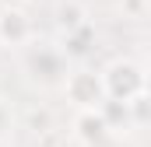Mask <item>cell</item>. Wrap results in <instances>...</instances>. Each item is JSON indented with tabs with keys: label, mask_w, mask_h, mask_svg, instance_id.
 Returning a JSON list of instances; mask_svg holds the SVG:
<instances>
[{
	"label": "cell",
	"mask_w": 151,
	"mask_h": 147,
	"mask_svg": "<svg viewBox=\"0 0 151 147\" xmlns=\"http://www.w3.org/2000/svg\"><path fill=\"white\" fill-rule=\"evenodd\" d=\"M21 67L28 74V81L39 84V88H63V81L70 74L67 70V53L53 42H32L25 49Z\"/></svg>",
	"instance_id": "1"
},
{
	"label": "cell",
	"mask_w": 151,
	"mask_h": 147,
	"mask_svg": "<svg viewBox=\"0 0 151 147\" xmlns=\"http://www.w3.org/2000/svg\"><path fill=\"white\" fill-rule=\"evenodd\" d=\"M102 81H106V95L113 102H127V105L151 91V74L137 60H113L102 70Z\"/></svg>",
	"instance_id": "2"
},
{
	"label": "cell",
	"mask_w": 151,
	"mask_h": 147,
	"mask_svg": "<svg viewBox=\"0 0 151 147\" xmlns=\"http://www.w3.org/2000/svg\"><path fill=\"white\" fill-rule=\"evenodd\" d=\"M63 95L74 109H102V102L109 98L106 95V81H102V70H70L67 81H63Z\"/></svg>",
	"instance_id": "3"
},
{
	"label": "cell",
	"mask_w": 151,
	"mask_h": 147,
	"mask_svg": "<svg viewBox=\"0 0 151 147\" xmlns=\"http://www.w3.org/2000/svg\"><path fill=\"white\" fill-rule=\"evenodd\" d=\"M74 137L84 147H109L116 140V130H113V123L106 119L102 109H77V116H74Z\"/></svg>",
	"instance_id": "4"
},
{
	"label": "cell",
	"mask_w": 151,
	"mask_h": 147,
	"mask_svg": "<svg viewBox=\"0 0 151 147\" xmlns=\"http://www.w3.org/2000/svg\"><path fill=\"white\" fill-rule=\"evenodd\" d=\"M0 39H4V46H28L32 42V21L25 18L21 7L0 11Z\"/></svg>",
	"instance_id": "5"
},
{
	"label": "cell",
	"mask_w": 151,
	"mask_h": 147,
	"mask_svg": "<svg viewBox=\"0 0 151 147\" xmlns=\"http://www.w3.org/2000/svg\"><path fill=\"white\" fill-rule=\"evenodd\" d=\"M56 25H60V32L67 35V32H77V28L88 25V14H84V7H81L77 0H67V4L56 7Z\"/></svg>",
	"instance_id": "6"
},
{
	"label": "cell",
	"mask_w": 151,
	"mask_h": 147,
	"mask_svg": "<svg viewBox=\"0 0 151 147\" xmlns=\"http://www.w3.org/2000/svg\"><path fill=\"white\" fill-rule=\"evenodd\" d=\"M119 11L127 18H144L151 11V0H119Z\"/></svg>",
	"instance_id": "7"
},
{
	"label": "cell",
	"mask_w": 151,
	"mask_h": 147,
	"mask_svg": "<svg viewBox=\"0 0 151 147\" xmlns=\"http://www.w3.org/2000/svg\"><path fill=\"white\" fill-rule=\"evenodd\" d=\"M11 130H14V116H11V105L0 98V140H7Z\"/></svg>",
	"instance_id": "8"
},
{
	"label": "cell",
	"mask_w": 151,
	"mask_h": 147,
	"mask_svg": "<svg viewBox=\"0 0 151 147\" xmlns=\"http://www.w3.org/2000/svg\"><path fill=\"white\" fill-rule=\"evenodd\" d=\"M14 4H28V0H14Z\"/></svg>",
	"instance_id": "9"
},
{
	"label": "cell",
	"mask_w": 151,
	"mask_h": 147,
	"mask_svg": "<svg viewBox=\"0 0 151 147\" xmlns=\"http://www.w3.org/2000/svg\"><path fill=\"white\" fill-rule=\"evenodd\" d=\"M0 46H4V39H0Z\"/></svg>",
	"instance_id": "10"
}]
</instances>
